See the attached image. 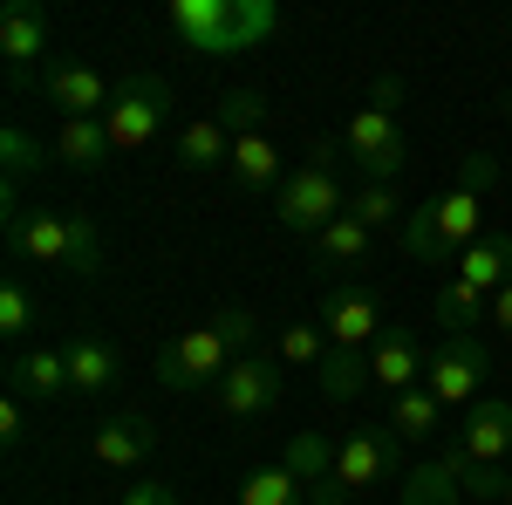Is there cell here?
Segmentation results:
<instances>
[{"label":"cell","instance_id":"obj_28","mask_svg":"<svg viewBox=\"0 0 512 505\" xmlns=\"http://www.w3.org/2000/svg\"><path fill=\"white\" fill-rule=\"evenodd\" d=\"M239 505H308V492H301V478L287 465H260V471H246Z\"/></svg>","mask_w":512,"mask_h":505},{"label":"cell","instance_id":"obj_1","mask_svg":"<svg viewBox=\"0 0 512 505\" xmlns=\"http://www.w3.org/2000/svg\"><path fill=\"white\" fill-rule=\"evenodd\" d=\"M492 185H499V157L472 151L444 192L424 198V205L403 219V253H410V260H424V267L451 273L478 239H485V226H478V192H492Z\"/></svg>","mask_w":512,"mask_h":505},{"label":"cell","instance_id":"obj_25","mask_svg":"<svg viewBox=\"0 0 512 505\" xmlns=\"http://www.w3.org/2000/svg\"><path fill=\"white\" fill-rule=\"evenodd\" d=\"M390 430L403 444H431V437H444V403H437L431 389H410V396L390 403Z\"/></svg>","mask_w":512,"mask_h":505},{"label":"cell","instance_id":"obj_23","mask_svg":"<svg viewBox=\"0 0 512 505\" xmlns=\"http://www.w3.org/2000/svg\"><path fill=\"white\" fill-rule=\"evenodd\" d=\"M62 355H69V396H103V389H117V349H110V342L69 335Z\"/></svg>","mask_w":512,"mask_h":505},{"label":"cell","instance_id":"obj_31","mask_svg":"<svg viewBox=\"0 0 512 505\" xmlns=\"http://www.w3.org/2000/svg\"><path fill=\"white\" fill-rule=\"evenodd\" d=\"M260 117H267V96H260V89H226V96H219V123H226L233 137L260 130Z\"/></svg>","mask_w":512,"mask_h":505},{"label":"cell","instance_id":"obj_36","mask_svg":"<svg viewBox=\"0 0 512 505\" xmlns=\"http://www.w3.org/2000/svg\"><path fill=\"white\" fill-rule=\"evenodd\" d=\"M117 505H178V492H171V485H158V478H137V485H123Z\"/></svg>","mask_w":512,"mask_h":505},{"label":"cell","instance_id":"obj_6","mask_svg":"<svg viewBox=\"0 0 512 505\" xmlns=\"http://www.w3.org/2000/svg\"><path fill=\"white\" fill-rule=\"evenodd\" d=\"M396 76L376 82V103L369 110H355L349 130H342V151L349 164L362 171V185H396V171L410 164V137H403V117H396Z\"/></svg>","mask_w":512,"mask_h":505},{"label":"cell","instance_id":"obj_30","mask_svg":"<svg viewBox=\"0 0 512 505\" xmlns=\"http://www.w3.org/2000/svg\"><path fill=\"white\" fill-rule=\"evenodd\" d=\"M41 328V301L28 294V280H7L0 287V342H21Z\"/></svg>","mask_w":512,"mask_h":505},{"label":"cell","instance_id":"obj_32","mask_svg":"<svg viewBox=\"0 0 512 505\" xmlns=\"http://www.w3.org/2000/svg\"><path fill=\"white\" fill-rule=\"evenodd\" d=\"M396 212H403V205H396V185H362V192L349 198V219H362L369 233H376V226H390Z\"/></svg>","mask_w":512,"mask_h":505},{"label":"cell","instance_id":"obj_14","mask_svg":"<svg viewBox=\"0 0 512 505\" xmlns=\"http://www.w3.org/2000/svg\"><path fill=\"white\" fill-rule=\"evenodd\" d=\"M512 451V403L506 396H478L465 410V430L451 437V458L458 465H506Z\"/></svg>","mask_w":512,"mask_h":505},{"label":"cell","instance_id":"obj_34","mask_svg":"<svg viewBox=\"0 0 512 505\" xmlns=\"http://www.w3.org/2000/svg\"><path fill=\"white\" fill-rule=\"evenodd\" d=\"M0 157H7V192H14L21 171H35V164H41V151L28 144V130H7V137H0Z\"/></svg>","mask_w":512,"mask_h":505},{"label":"cell","instance_id":"obj_13","mask_svg":"<svg viewBox=\"0 0 512 505\" xmlns=\"http://www.w3.org/2000/svg\"><path fill=\"white\" fill-rule=\"evenodd\" d=\"M424 376H431V355H424V342H417L410 328H383V342L369 349V389L396 403V396L424 389Z\"/></svg>","mask_w":512,"mask_h":505},{"label":"cell","instance_id":"obj_3","mask_svg":"<svg viewBox=\"0 0 512 505\" xmlns=\"http://www.w3.org/2000/svg\"><path fill=\"white\" fill-rule=\"evenodd\" d=\"M164 21L192 55H246L280 28L274 0H171Z\"/></svg>","mask_w":512,"mask_h":505},{"label":"cell","instance_id":"obj_8","mask_svg":"<svg viewBox=\"0 0 512 505\" xmlns=\"http://www.w3.org/2000/svg\"><path fill=\"white\" fill-rule=\"evenodd\" d=\"M164 117H171V82L151 76V69H137V76H123V82H117L103 130H110L117 157H130V151H151V137L164 130Z\"/></svg>","mask_w":512,"mask_h":505},{"label":"cell","instance_id":"obj_26","mask_svg":"<svg viewBox=\"0 0 512 505\" xmlns=\"http://www.w3.org/2000/svg\"><path fill=\"white\" fill-rule=\"evenodd\" d=\"M328 349H335V342H328V328H321V321H287V328H280V342H274L280 369H321Z\"/></svg>","mask_w":512,"mask_h":505},{"label":"cell","instance_id":"obj_15","mask_svg":"<svg viewBox=\"0 0 512 505\" xmlns=\"http://www.w3.org/2000/svg\"><path fill=\"white\" fill-rule=\"evenodd\" d=\"M41 89H48V103L62 110V123H76V117H110V96H117V82H103L89 62H48Z\"/></svg>","mask_w":512,"mask_h":505},{"label":"cell","instance_id":"obj_16","mask_svg":"<svg viewBox=\"0 0 512 505\" xmlns=\"http://www.w3.org/2000/svg\"><path fill=\"white\" fill-rule=\"evenodd\" d=\"M7 396H21V403H62L69 396V355H62V342H41V349L14 355L7 362Z\"/></svg>","mask_w":512,"mask_h":505},{"label":"cell","instance_id":"obj_37","mask_svg":"<svg viewBox=\"0 0 512 505\" xmlns=\"http://www.w3.org/2000/svg\"><path fill=\"white\" fill-rule=\"evenodd\" d=\"M485 321H492V328H499V335L512 342V280L499 287V294H492V314H485Z\"/></svg>","mask_w":512,"mask_h":505},{"label":"cell","instance_id":"obj_12","mask_svg":"<svg viewBox=\"0 0 512 505\" xmlns=\"http://www.w3.org/2000/svg\"><path fill=\"white\" fill-rule=\"evenodd\" d=\"M321 328H328V342H335V349L369 355L376 342H383V308H376V294H369V287L335 280V287L321 294Z\"/></svg>","mask_w":512,"mask_h":505},{"label":"cell","instance_id":"obj_10","mask_svg":"<svg viewBox=\"0 0 512 505\" xmlns=\"http://www.w3.org/2000/svg\"><path fill=\"white\" fill-rule=\"evenodd\" d=\"M485 376H492V355L478 349V335H444V342L431 349V376H424V389H431L444 410H472Z\"/></svg>","mask_w":512,"mask_h":505},{"label":"cell","instance_id":"obj_38","mask_svg":"<svg viewBox=\"0 0 512 505\" xmlns=\"http://www.w3.org/2000/svg\"><path fill=\"white\" fill-rule=\"evenodd\" d=\"M499 505H512V471H506V499H499Z\"/></svg>","mask_w":512,"mask_h":505},{"label":"cell","instance_id":"obj_33","mask_svg":"<svg viewBox=\"0 0 512 505\" xmlns=\"http://www.w3.org/2000/svg\"><path fill=\"white\" fill-rule=\"evenodd\" d=\"M458 465V458H451ZM458 478H465V499L472 505H499L506 499V465H458Z\"/></svg>","mask_w":512,"mask_h":505},{"label":"cell","instance_id":"obj_4","mask_svg":"<svg viewBox=\"0 0 512 505\" xmlns=\"http://www.w3.org/2000/svg\"><path fill=\"white\" fill-rule=\"evenodd\" d=\"M7 246L28 267H62V273L103 267V233L82 212H7Z\"/></svg>","mask_w":512,"mask_h":505},{"label":"cell","instance_id":"obj_19","mask_svg":"<svg viewBox=\"0 0 512 505\" xmlns=\"http://www.w3.org/2000/svg\"><path fill=\"white\" fill-rule=\"evenodd\" d=\"M151 451H158V437H151L144 417H110V424H96V437H89V458L103 471H137Z\"/></svg>","mask_w":512,"mask_h":505},{"label":"cell","instance_id":"obj_21","mask_svg":"<svg viewBox=\"0 0 512 505\" xmlns=\"http://www.w3.org/2000/svg\"><path fill=\"white\" fill-rule=\"evenodd\" d=\"M226 178H233L239 192H280V185H287V171H280L274 137H267V130L233 137V164H226Z\"/></svg>","mask_w":512,"mask_h":505},{"label":"cell","instance_id":"obj_27","mask_svg":"<svg viewBox=\"0 0 512 505\" xmlns=\"http://www.w3.org/2000/svg\"><path fill=\"white\" fill-rule=\"evenodd\" d=\"M369 239H376V233H369L362 219H349V212H342V219H335V226H328V233L315 239V260L342 273V267H355V260L369 253Z\"/></svg>","mask_w":512,"mask_h":505},{"label":"cell","instance_id":"obj_18","mask_svg":"<svg viewBox=\"0 0 512 505\" xmlns=\"http://www.w3.org/2000/svg\"><path fill=\"white\" fill-rule=\"evenodd\" d=\"M280 465L301 478L308 505H328V492H335V437H315V430L287 437V444H280Z\"/></svg>","mask_w":512,"mask_h":505},{"label":"cell","instance_id":"obj_22","mask_svg":"<svg viewBox=\"0 0 512 505\" xmlns=\"http://www.w3.org/2000/svg\"><path fill=\"white\" fill-rule=\"evenodd\" d=\"M55 164L62 171H103L110 157H117V144H110V130H103V117H76V123H62L55 130Z\"/></svg>","mask_w":512,"mask_h":505},{"label":"cell","instance_id":"obj_9","mask_svg":"<svg viewBox=\"0 0 512 505\" xmlns=\"http://www.w3.org/2000/svg\"><path fill=\"white\" fill-rule=\"evenodd\" d=\"M396 430H349V437H335V492L328 505H349L362 492H376V485H390L396 478Z\"/></svg>","mask_w":512,"mask_h":505},{"label":"cell","instance_id":"obj_11","mask_svg":"<svg viewBox=\"0 0 512 505\" xmlns=\"http://www.w3.org/2000/svg\"><path fill=\"white\" fill-rule=\"evenodd\" d=\"M212 403H219V417H233V424H253V417H267V410L280 403V355L246 349L233 369L219 376Z\"/></svg>","mask_w":512,"mask_h":505},{"label":"cell","instance_id":"obj_2","mask_svg":"<svg viewBox=\"0 0 512 505\" xmlns=\"http://www.w3.org/2000/svg\"><path fill=\"white\" fill-rule=\"evenodd\" d=\"M253 335H260V321H253L246 308L212 314L205 328H178V335H171V342L158 349V383L171 389V396L219 389V376H226L239 355L253 349Z\"/></svg>","mask_w":512,"mask_h":505},{"label":"cell","instance_id":"obj_17","mask_svg":"<svg viewBox=\"0 0 512 505\" xmlns=\"http://www.w3.org/2000/svg\"><path fill=\"white\" fill-rule=\"evenodd\" d=\"M41 48H48V14L28 7V0H14L7 14H0V55H7V76L28 82L41 62Z\"/></svg>","mask_w":512,"mask_h":505},{"label":"cell","instance_id":"obj_20","mask_svg":"<svg viewBox=\"0 0 512 505\" xmlns=\"http://www.w3.org/2000/svg\"><path fill=\"white\" fill-rule=\"evenodd\" d=\"M226 164H233V130L219 123V110H205L178 130V171L205 178V171H226Z\"/></svg>","mask_w":512,"mask_h":505},{"label":"cell","instance_id":"obj_35","mask_svg":"<svg viewBox=\"0 0 512 505\" xmlns=\"http://www.w3.org/2000/svg\"><path fill=\"white\" fill-rule=\"evenodd\" d=\"M21 437H28V403H21V396H7V403H0V444H7V451H21Z\"/></svg>","mask_w":512,"mask_h":505},{"label":"cell","instance_id":"obj_29","mask_svg":"<svg viewBox=\"0 0 512 505\" xmlns=\"http://www.w3.org/2000/svg\"><path fill=\"white\" fill-rule=\"evenodd\" d=\"M315 383L335 396V403H349V396H362L369 389V355H355V349H328V362L315 369Z\"/></svg>","mask_w":512,"mask_h":505},{"label":"cell","instance_id":"obj_7","mask_svg":"<svg viewBox=\"0 0 512 505\" xmlns=\"http://www.w3.org/2000/svg\"><path fill=\"white\" fill-rule=\"evenodd\" d=\"M349 212V198H342V178L328 171V164H294L287 171V185L274 192V219H280V233H294V239H308L315 246L335 219Z\"/></svg>","mask_w":512,"mask_h":505},{"label":"cell","instance_id":"obj_24","mask_svg":"<svg viewBox=\"0 0 512 505\" xmlns=\"http://www.w3.org/2000/svg\"><path fill=\"white\" fill-rule=\"evenodd\" d=\"M396 505H472L465 499V478H458V465H451V451H444V458H424V465L410 471Z\"/></svg>","mask_w":512,"mask_h":505},{"label":"cell","instance_id":"obj_5","mask_svg":"<svg viewBox=\"0 0 512 505\" xmlns=\"http://www.w3.org/2000/svg\"><path fill=\"white\" fill-rule=\"evenodd\" d=\"M512 280V233H485L458 260V267L444 273V287H437V321H444V335H472L478 321L492 314V294Z\"/></svg>","mask_w":512,"mask_h":505}]
</instances>
